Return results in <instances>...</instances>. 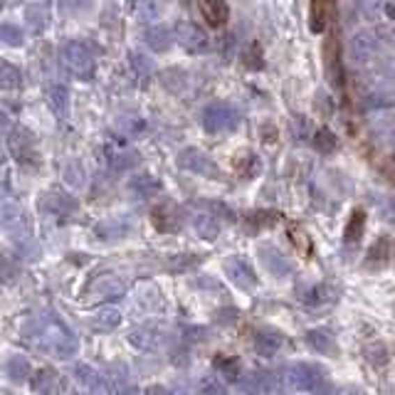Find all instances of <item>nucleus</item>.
Instances as JSON below:
<instances>
[{
    "label": "nucleus",
    "instance_id": "1",
    "mask_svg": "<svg viewBox=\"0 0 395 395\" xmlns=\"http://www.w3.org/2000/svg\"><path fill=\"white\" fill-rule=\"evenodd\" d=\"M30 339H35L40 348L52 351L57 358H72L77 353V336L62 324L60 319H40L35 321V329L27 331Z\"/></svg>",
    "mask_w": 395,
    "mask_h": 395
},
{
    "label": "nucleus",
    "instance_id": "2",
    "mask_svg": "<svg viewBox=\"0 0 395 395\" xmlns=\"http://www.w3.org/2000/svg\"><path fill=\"white\" fill-rule=\"evenodd\" d=\"M287 380L297 390H316L319 385H324V371L314 363H297L289 369Z\"/></svg>",
    "mask_w": 395,
    "mask_h": 395
},
{
    "label": "nucleus",
    "instance_id": "3",
    "mask_svg": "<svg viewBox=\"0 0 395 395\" xmlns=\"http://www.w3.org/2000/svg\"><path fill=\"white\" fill-rule=\"evenodd\" d=\"M75 378L84 395H111V388L107 385V380H104L97 371L89 369V366H77Z\"/></svg>",
    "mask_w": 395,
    "mask_h": 395
},
{
    "label": "nucleus",
    "instance_id": "4",
    "mask_svg": "<svg viewBox=\"0 0 395 395\" xmlns=\"http://www.w3.org/2000/svg\"><path fill=\"white\" fill-rule=\"evenodd\" d=\"M281 343H284V336H281L279 331H272V329L260 331V334H257V339H255L257 353H260V356H265V358L274 356V353L281 348Z\"/></svg>",
    "mask_w": 395,
    "mask_h": 395
},
{
    "label": "nucleus",
    "instance_id": "5",
    "mask_svg": "<svg viewBox=\"0 0 395 395\" xmlns=\"http://www.w3.org/2000/svg\"><path fill=\"white\" fill-rule=\"evenodd\" d=\"M201 10L212 27L222 25V22L228 20V6H225V0H201Z\"/></svg>",
    "mask_w": 395,
    "mask_h": 395
},
{
    "label": "nucleus",
    "instance_id": "6",
    "mask_svg": "<svg viewBox=\"0 0 395 395\" xmlns=\"http://www.w3.org/2000/svg\"><path fill=\"white\" fill-rule=\"evenodd\" d=\"M331 22V0H314L311 3V30L324 33Z\"/></svg>",
    "mask_w": 395,
    "mask_h": 395
},
{
    "label": "nucleus",
    "instance_id": "7",
    "mask_svg": "<svg viewBox=\"0 0 395 395\" xmlns=\"http://www.w3.org/2000/svg\"><path fill=\"white\" fill-rule=\"evenodd\" d=\"M131 343L139 348H144V351H151V348H156L158 343H161V331L158 329H151V326H146V329H139L131 334Z\"/></svg>",
    "mask_w": 395,
    "mask_h": 395
},
{
    "label": "nucleus",
    "instance_id": "8",
    "mask_svg": "<svg viewBox=\"0 0 395 395\" xmlns=\"http://www.w3.org/2000/svg\"><path fill=\"white\" fill-rule=\"evenodd\" d=\"M228 274L233 277V281L240 284V287H252V284H255V274H252V270H249L242 260H230Z\"/></svg>",
    "mask_w": 395,
    "mask_h": 395
},
{
    "label": "nucleus",
    "instance_id": "9",
    "mask_svg": "<svg viewBox=\"0 0 395 395\" xmlns=\"http://www.w3.org/2000/svg\"><path fill=\"white\" fill-rule=\"evenodd\" d=\"M307 341L311 348H316L319 353H331L334 351V336L324 329H316V331H309L307 334Z\"/></svg>",
    "mask_w": 395,
    "mask_h": 395
},
{
    "label": "nucleus",
    "instance_id": "10",
    "mask_svg": "<svg viewBox=\"0 0 395 395\" xmlns=\"http://www.w3.org/2000/svg\"><path fill=\"white\" fill-rule=\"evenodd\" d=\"M6 373L10 375L13 383H22V380H27V375H30V363L22 356H13L6 366Z\"/></svg>",
    "mask_w": 395,
    "mask_h": 395
},
{
    "label": "nucleus",
    "instance_id": "11",
    "mask_svg": "<svg viewBox=\"0 0 395 395\" xmlns=\"http://www.w3.org/2000/svg\"><path fill=\"white\" fill-rule=\"evenodd\" d=\"M121 321V314L119 309H99L97 316H94V326H97L99 331H111L116 329Z\"/></svg>",
    "mask_w": 395,
    "mask_h": 395
},
{
    "label": "nucleus",
    "instance_id": "12",
    "mask_svg": "<svg viewBox=\"0 0 395 395\" xmlns=\"http://www.w3.org/2000/svg\"><path fill=\"white\" fill-rule=\"evenodd\" d=\"M60 385V378L52 371H42V373H38V380H35V388L40 390V395H57Z\"/></svg>",
    "mask_w": 395,
    "mask_h": 395
},
{
    "label": "nucleus",
    "instance_id": "13",
    "mask_svg": "<svg viewBox=\"0 0 395 395\" xmlns=\"http://www.w3.org/2000/svg\"><path fill=\"white\" fill-rule=\"evenodd\" d=\"M363 225H366V212H363V210L353 212L351 222H348V228H346V242L348 245H353V242H358V240H361Z\"/></svg>",
    "mask_w": 395,
    "mask_h": 395
},
{
    "label": "nucleus",
    "instance_id": "14",
    "mask_svg": "<svg viewBox=\"0 0 395 395\" xmlns=\"http://www.w3.org/2000/svg\"><path fill=\"white\" fill-rule=\"evenodd\" d=\"M198 395H228V390H225V385L217 378L206 375V378L201 380V385H198Z\"/></svg>",
    "mask_w": 395,
    "mask_h": 395
},
{
    "label": "nucleus",
    "instance_id": "15",
    "mask_svg": "<svg viewBox=\"0 0 395 395\" xmlns=\"http://www.w3.org/2000/svg\"><path fill=\"white\" fill-rule=\"evenodd\" d=\"M215 369L222 371V373L228 375V378H235V380H238V375H240V363L235 361V358L217 356V358H215Z\"/></svg>",
    "mask_w": 395,
    "mask_h": 395
},
{
    "label": "nucleus",
    "instance_id": "16",
    "mask_svg": "<svg viewBox=\"0 0 395 395\" xmlns=\"http://www.w3.org/2000/svg\"><path fill=\"white\" fill-rule=\"evenodd\" d=\"M265 262L270 265L272 272H277V274H287V272H289V265L284 262V257H281V255H270Z\"/></svg>",
    "mask_w": 395,
    "mask_h": 395
},
{
    "label": "nucleus",
    "instance_id": "17",
    "mask_svg": "<svg viewBox=\"0 0 395 395\" xmlns=\"http://www.w3.org/2000/svg\"><path fill=\"white\" fill-rule=\"evenodd\" d=\"M141 395H176V393H171V390L166 388H148L146 393H141Z\"/></svg>",
    "mask_w": 395,
    "mask_h": 395
},
{
    "label": "nucleus",
    "instance_id": "18",
    "mask_svg": "<svg viewBox=\"0 0 395 395\" xmlns=\"http://www.w3.org/2000/svg\"><path fill=\"white\" fill-rule=\"evenodd\" d=\"M339 395H366L363 390H356V388H346V390H341Z\"/></svg>",
    "mask_w": 395,
    "mask_h": 395
}]
</instances>
